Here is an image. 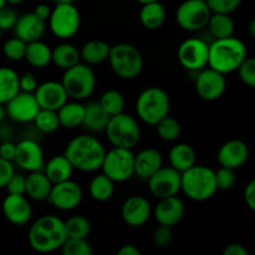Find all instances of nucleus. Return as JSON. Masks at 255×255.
Returning a JSON list of instances; mask_svg holds the SVG:
<instances>
[{
  "label": "nucleus",
  "mask_w": 255,
  "mask_h": 255,
  "mask_svg": "<svg viewBox=\"0 0 255 255\" xmlns=\"http://www.w3.org/2000/svg\"><path fill=\"white\" fill-rule=\"evenodd\" d=\"M162 166L163 158L156 148H144L134 156V174L142 179H148Z\"/></svg>",
  "instance_id": "b1692460"
},
{
  "label": "nucleus",
  "mask_w": 255,
  "mask_h": 255,
  "mask_svg": "<svg viewBox=\"0 0 255 255\" xmlns=\"http://www.w3.org/2000/svg\"><path fill=\"white\" fill-rule=\"evenodd\" d=\"M152 207L148 199L143 196H131L121 207L122 221L132 228H139L149 221Z\"/></svg>",
  "instance_id": "a211bd4d"
},
{
  "label": "nucleus",
  "mask_w": 255,
  "mask_h": 255,
  "mask_svg": "<svg viewBox=\"0 0 255 255\" xmlns=\"http://www.w3.org/2000/svg\"><path fill=\"white\" fill-rule=\"evenodd\" d=\"M110 45L102 40H90L82 45L80 57L87 65H99L106 61L109 57Z\"/></svg>",
  "instance_id": "c756f323"
},
{
  "label": "nucleus",
  "mask_w": 255,
  "mask_h": 255,
  "mask_svg": "<svg viewBox=\"0 0 255 255\" xmlns=\"http://www.w3.org/2000/svg\"><path fill=\"white\" fill-rule=\"evenodd\" d=\"M6 5V2H5V0H0V9H1L2 6H5Z\"/></svg>",
  "instance_id": "0e129e2a"
},
{
  "label": "nucleus",
  "mask_w": 255,
  "mask_h": 255,
  "mask_svg": "<svg viewBox=\"0 0 255 255\" xmlns=\"http://www.w3.org/2000/svg\"><path fill=\"white\" fill-rule=\"evenodd\" d=\"M243 0H206L212 12H224L231 14L238 9Z\"/></svg>",
  "instance_id": "a18cd8bd"
},
{
  "label": "nucleus",
  "mask_w": 255,
  "mask_h": 255,
  "mask_svg": "<svg viewBox=\"0 0 255 255\" xmlns=\"http://www.w3.org/2000/svg\"><path fill=\"white\" fill-rule=\"evenodd\" d=\"M22 1H24V0H5V2L9 5H19L21 4Z\"/></svg>",
  "instance_id": "052dcab7"
},
{
  "label": "nucleus",
  "mask_w": 255,
  "mask_h": 255,
  "mask_svg": "<svg viewBox=\"0 0 255 255\" xmlns=\"http://www.w3.org/2000/svg\"><path fill=\"white\" fill-rule=\"evenodd\" d=\"M60 126L65 128H76L82 126L85 116V105L79 101H66L57 110Z\"/></svg>",
  "instance_id": "c85d7f7f"
},
{
  "label": "nucleus",
  "mask_w": 255,
  "mask_h": 255,
  "mask_svg": "<svg viewBox=\"0 0 255 255\" xmlns=\"http://www.w3.org/2000/svg\"><path fill=\"white\" fill-rule=\"evenodd\" d=\"M224 255H248V251L239 243H232L224 248Z\"/></svg>",
  "instance_id": "5fc2aeb1"
},
{
  "label": "nucleus",
  "mask_w": 255,
  "mask_h": 255,
  "mask_svg": "<svg viewBox=\"0 0 255 255\" xmlns=\"http://www.w3.org/2000/svg\"><path fill=\"white\" fill-rule=\"evenodd\" d=\"M54 208L62 212H69L77 208L82 201V189L79 183L71 181L59 182L52 184L51 191L46 199Z\"/></svg>",
  "instance_id": "ddd939ff"
},
{
  "label": "nucleus",
  "mask_w": 255,
  "mask_h": 255,
  "mask_svg": "<svg viewBox=\"0 0 255 255\" xmlns=\"http://www.w3.org/2000/svg\"><path fill=\"white\" fill-rule=\"evenodd\" d=\"M24 59L35 69H44L51 64V49L41 40L27 42Z\"/></svg>",
  "instance_id": "7c9ffc66"
},
{
  "label": "nucleus",
  "mask_w": 255,
  "mask_h": 255,
  "mask_svg": "<svg viewBox=\"0 0 255 255\" xmlns=\"http://www.w3.org/2000/svg\"><path fill=\"white\" fill-rule=\"evenodd\" d=\"M212 11L206 0H184L176 11L179 27L186 31H199L207 26Z\"/></svg>",
  "instance_id": "9b49d317"
},
{
  "label": "nucleus",
  "mask_w": 255,
  "mask_h": 255,
  "mask_svg": "<svg viewBox=\"0 0 255 255\" xmlns=\"http://www.w3.org/2000/svg\"><path fill=\"white\" fill-rule=\"evenodd\" d=\"M239 79L246 86L254 89L255 87V60L253 57H247L237 69Z\"/></svg>",
  "instance_id": "37998d69"
},
{
  "label": "nucleus",
  "mask_w": 255,
  "mask_h": 255,
  "mask_svg": "<svg viewBox=\"0 0 255 255\" xmlns=\"http://www.w3.org/2000/svg\"><path fill=\"white\" fill-rule=\"evenodd\" d=\"M34 95L40 109L54 110V111H57L69 100L61 81L42 82L37 85Z\"/></svg>",
  "instance_id": "412c9836"
},
{
  "label": "nucleus",
  "mask_w": 255,
  "mask_h": 255,
  "mask_svg": "<svg viewBox=\"0 0 255 255\" xmlns=\"http://www.w3.org/2000/svg\"><path fill=\"white\" fill-rule=\"evenodd\" d=\"M89 193L94 201H109L115 193V182L110 179L106 174H96L89 184Z\"/></svg>",
  "instance_id": "c9c22d12"
},
{
  "label": "nucleus",
  "mask_w": 255,
  "mask_h": 255,
  "mask_svg": "<svg viewBox=\"0 0 255 255\" xmlns=\"http://www.w3.org/2000/svg\"><path fill=\"white\" fill-rule=\"evenodd\" d=\"M0 35H1V30H0Z\"/></svg>",
  "instance_id": "69168bd1"
},
{
  "label": "nucleus",
  "mask_w": 255,
  "mask_h": 255,
  "mask_svg": "<svg viewBox=\"0 0 255 255\" xmlns=\"http://www.w3.org/2000/svg\"><path fill=\"white\" fill-rule=\"evenodd\" d=\"M154 126H156L159 138L166 142H174L181 136V124L178 122V120L168 116V115L163 117L159 122H157Z\"/></svg>",
  "instance_id": "4c0bfd02"
},
{
  "label": "nucleus",
  "mask_w": 255,
  "mask_h": 255,
  "mask_svg": "<svg viewBox=\"0 0 255 255\" xmlns=\"http://www.w3.org/2000/svg\"><path fill=\"white\" fill-rule=\"evenodd\" d=\"M67 239L65 222L52 214L39 217L29 229L30 247L39 253H51L61 248Z\"/></svg>",
  "instance_id": "f03ea898"
},
{
  "label": "nucleus",
  "mask_w": 255,
  "mask_h": 255,
  "mask_svg": "<svg viewBox=\"0 0 255 255\" xmlns=\"http://www.w3.org/2000/svg\"><path fill=\"white\" fill-rule=\"evenodd\" d=\"M99 104L106 111V114L111 117L124 112L126 102H125L124 95L120 91H117V90H107L101 95Z\"/></svg>",
  "instance_id": "e433bc0d"
},
{
  "label": "nucleus",
  "mask_w": 255,
  "mask_h": 255,
  "mask_svg": "<svg viewBox=\"0 0 255 255\" xmlns=\"http://www.w3.org/2000/svg\"><path fill=\"white\" fill-rule=\"evenodd\" d=\"M207 27L214 39H224V37L233 36L236 24L231 14L224 12H212L208 20Z\"/></svg>",
  "instance_id": "473e14b6"
},
{
  "label": "nucleus",
  "mask_w": 255,
  "mask_h": 255,
  "mask_svg": "<svg viewBox=\"0 0 255 255\" xmlns=\"http://www.w3.org/2000/svg\"><path fill=\"white\" fill-rule=\"evenodd\" d=\"M249 30H251V36H254L255 35V21L252 20L251 24H249Z\"/></svg>",
  "instance_id": "bf43d9fd"
},
{
  "label": "nucleus",
  "mask_w": 255,
  "mask_h": 255,
  "mask_svg": "<svg viewBox=\"0 0 255 255\" xmlns=\"http://www.w3.org/2000/svg\"><path fill=\"white\" fill-rule=\"evenodd\" d=\"M227 89L226 75L211 69H202L196 77V91L204 101H216L221 99Z\"/></svg>",
  "instance_id": "2eb2a0df"
},
{
  "label": "nucleus",
  "mask_w": 255,
  "mask_h": 255,
  "mask_svg": "<svg viewBox=\"0 0 255 255\" xmlns=\"http://www.w3.org/2000/svg\"><path fill=\"white\" fill-rule=\"evenodd\" d=\"M65 231L67 238L87 239L91 233V223L86 217L74 216L65 222Z\"/></svg>",
  "instance_id": "58836bf2"
},
{
  "label": "nucleus",
  "mask_w": 255,
  "mask_h": 255,
  "mask_svg": "<svg viewBox=\"0 0 255 255\" xmlns=\"http://www.w3.org/2000/svg\"><path fill=\"white\" fill-rule=\"evenodd\" d=\"M37 80L35 77V75L32 72L26 71L24 74L19 75V87H20V91L22 92H32L36 90L37 87Z\"/></svg>",
  "instance_id": "8fccbe9b"
},
{
  "label": "nucleus",
  "mask_w": 255,
  "mask_h": 255,
  "mask_svg": "<svg viewBox=\"0 0 255 255\" xmlns=\"http://www.w3.org/2000/svg\"><path fill=\"white\" fill-rule=\"evenodd\" d=\"M32 12H34V14L36 15L40 20H42V21L46 22L47 19H49V16H50V12H51V9H50V6L47 4H39V5H36V7H35L34 11Z\"/></svg>",
  "instance_id": "6e6d98bb"
},
{
  "label": "nucleus",
  "mask_w": 255,
  "mask_h": 255,
  "mask_svg": "<svg viewBox=\"0 0 255 255\" xmlns=\"http://www.w3.org/2000/svg\"><path fill=\"white\" fill-rule=\"evenodd\" d=\"M173 233H172L171 227L158 226L153 232V243L158 248H167L172 243Z\"/></svg>",
  "instance_id": "de8ad7c7"
},
{
  "label": "nucleus",
  "mask_w": 255,
  "mask_h": 255,
  "mask_svg": "<svg viewBox=\"0 0 255 255\" xmlns=\"http://www.w3.org/2000/svg\"><path fill=\"white\" fill-rule=\"evenodd\" d=\"M64 71L61 84L67 96L76 101H81L89 99L94 94L96 87V75L90 65L77 62Z\"/></svg>",
  "instance_id": "0eeeda50"
},
{
  "label": "nucleus",
  "mask_w": 255,
  "mask_h": 255,
  "mask_svg": "<svg viewBox=\"0 0 255 255\" xmlns=\"http://www.w3.org/2000/svg\"><path fill=\"white\" fill-rule=\"evenodd\" d=\"M171 100L161 87L152 86L143 90L136 100V114L138 119L149 126H154L169 114Z\"/></svg>",
  "instance_id": "39448f33"
},
{
  "label": "nucleus",
  "mask_w": 255,
  "mask_h": 255,
  "mask_svg": "<svg viewBox=\"0 0 255 255\" xmlns=\"http://www.w3.org/2000/svg\"><path fill=\"white\" fill-rule=\"evenodd\" d=\"M32 122L35 124L36 128L42 133H52L60 127L59 116L57 112L54 110L40 109L36 116L34 117Z\"/></svg>",
  "instance_id": "ea45409f"
},
{
  "label": "nucleus",
  "mask_w": 255,
  "mask_h": 255,
  "mask_svg": "<svg viewBox=\"0 0 255 255\" xmlns=\"http://www.w3.org/2000/svg\"><path fill=\"white\" fill-rule=\"evenodd\" d=\"M102 173L115 183H124L134 176V154L132 149L114 147L106 151L102 162Z\"/></svg>",
  "instance_id": "9d476101"
},
{
  "label": "nucleus",
  "mask_w": 255,
  "mask_h": 255,
  "mask_svg": "<svg viewBox=\"0 0 255 255\" xmlns=\"http://www.w3.org/2000/svg\"><path fill=\"white\" fill-rule=\"evenodd\" d=\"M19 91V74L10 67H0V104L5 105Z\"/></svg>",
  "instance_id": "f704fd0d"
},
{
  "label": "nucleus",
  "mask_w": 255,
  "mask_h": 255,
  "mask_svg": "<svg viewBox=\"0 0 255 255\" xmlns=\"http://www.w3.org/2000/svg\"><path fill=\"white\" fill-rule=\"evenodd\" d=\"M214 176H216L217 189L229 191L236 184L237 178L236 173H234V169L227 168V167H221L217 172L214 171Z\"/></svg>",
  "instance_id": "c03bdc74"
},
{
  "label": "nucleus",
  "mask_w": 255,
  "mask_h": 255,
  "mask_svg": "<svg viewBox=\"0 0 255 255\" xmlns=\"http://www.w3.org/2000/svg\"><path fill=\"white\" fill-rule=\"evenodd\" d=\"M117 255H141V251L133 244H125L117 251Z\"/></svg>",
  "instance_id": "4d7b16f0"
},
{
  "label": "nucleus",
  "mask_w": 255,
  "mask_h": 255,
  "mask_svg": "<svg viewBox=\"0 0 255 255\" xmlns=\"http://www.w3.org/2000/svg\"><path fill=\"white\" fill-rule=\"evenodd\" d=\"M181 191L192 201L203 202L212 198L217 189L214 171L207 166H192L181 173Z\"/></svg>",
  "instance_id": "20e7f679"
},
{
  "label": "nucleus",
  "mask_w": 255,
  "mask_h": 255,
  "mask_svg": "<svg viewBox=\"0 0 255 255\" xmlns=\"http://www.w3.org/2000/svg\"><path fill=\"white\" fill-rule=\"evenodd\" d=\"M72 172H74V167L71 166L69 159L64 154L51 157L46 162V164H44V173L46 174L52 184L70 179Z\"/></svg>",
  "instance_id": "cd10ccee"
},
{
  "label": "nucleus",
  "mask_w": 255,
  "mask_h": 255,
  "mask_svg": "<svg viewBox=\"0 0 255 255\" xmlns=\"http://www.w3.org/2000/svg\"><path fill=\"white\" fill-rule=\"evenodd\" d=\"M55 4H66V2H74V0H54Z\"/></svg>",
  "instance_id": "680f3d73"
},
{
  "label": "nucleus",
  "mask_w": 255,
  "mask_h": 255,
  "mask_svg": "<svg viewBox=\"0 0 255 255\" xmlns=\"http://www.w3.org/2000/svg\"><path fill=\"white\" fill-rule=\"evenodd\" d=\"M17 17L19 16L12 7L6 6V5L2 6L0 9V30L1 32L14 29Z\"/></svg>",
  "instance_id": "49530a36"
},
{
  "label": "nucleus",
  "mask_w": 255,
  "mask_h": 255,
  "mask_svg": "<svg viewBox=\"0 0 255 255\" xmlns=\"http://www.w3.org/2000/svg\"><path fill=\"white\" fill-rule=\"evenodd\" d=\"M196 151L188 143H176L168 154L169 166L178 172H184L196 164Z\"/></svg>",
  "instance_id": "a878e982"
},
{
  "label": "nucleus",
  "mask_w": 255,
  "mask_h": 255,
  "mask_svg": "<svg viewBox=\"0 0 255 255\" xmlns=\"http://www.w3.org/2000/svg\"><path fill=\"white\" fill-rule=\"evenodd\" d=\"M14 172L15 169L11 162L0 157V189L5 188L7 181H9V178L12 176Z\"/></svg>",
  "instance_id": "3c124183"
},
{
  "label": "nucleus",
  "mask_w": 255,
  "mask_h": 255,
  "mask_svg": "<svg viewBox=\"0 0 255 255\" xmlns=\"http://www.w3.org/2000/svg\"><path fill=\"white\" fill-rule=\"evenodd\" d=\"M217 158L221 167L236 171L247 163L249 158V148L246 142L241 139H229L221 146Z\"/></svg>",
  "instance_id": "4be33fe9"
},
{
  "label": "nucleus",
  "mask_w": 255,
  "mask_h": 255,
  "mask_svg": "<svg viewBox=\"0 0 255 255\" xmlns=\"http://www.w3.org/2000/svg\"><path fill=\"white\" fill-rule=\"evenodd\" d=\"M5 188L9 194H25V176L14 172Z\"/></svg>",
  "instance_id": "09e8293b"
},
{
  "label": "nucleus",
  "mask_w": 255,
  "mask_h": 255,
  "mask_svg": "<svg viewBox=\"0 0 255 255\" xmlns=\"http://www.w3.org/2000/svg\"><path fill=\"white\" fill-rule=\"evenodd\" d=\"M147 181L149 192L158 199L177 196L181 192V172L171 166H162Z\"/></svg>",
  "instance_id": "4468645a"
},
{
  "label": "nucleus",
  "mask_w": 255,
  "mask_h": 255,
  "mask_svg": "<svg viewBox=\"0 0 255 255\" xmlns=\"http://www.w3.org/2000/svg\"><path fill=\"white\" fill-rule=\"evenodd\" d=\"M50 31L61 40L71 39L81 26V15L74 2L56 4L47 19Z\"/></svg>",
  "instance_id": "1a4fd4ad"
},
{
  "label": "nucleus",
  "mask_w": 255,
  "mask_h": 255,
  "mask_svg": "<svg viewBox=\"0 0 255 255\" xmlns=\"http://www.w3.org/2000/svg\"><path fill=\"white\" fill-rule=\"evenodd\" d=\"M5 219L12 226L21 227L29 223L32 217V207L25 194H9L1 204Z\"/></svg>",
  "instance_id": "6ab92c4d"
},
{
  "label": "nucleus",
  "mask_w": 255,
  "mask_h": 255,
  "mask_svg": "<svg viewBox=\"0 0 255 255\" xmlns=\"http://www.w3.org/2000/svg\"><path fill=\"white\" fill-rule=\"evenodd\" d=\"M244 202L251 211H255V181L249 182L244 189Z\"/></svg>",
  "instance_id": "864d4df0"
},
{
  "label": "nucleus",
  "mask_w": 255,
  "mask_h": 255,
  "mask_svg": "<svg viewBox=\"0 0 255 255\" xmlns=\"http://www.w3.org/2000/svg\"><path fill=\"white\" fill-rule=\"evenodd\" d=\"M25 51H26V42L16 36L6 40L2 45V54L11 61H20L24 59Z\"/></svg>",
  "instance_id": "a19ab883"
},
{
  "label": "nucleus",
  "mask_w": 255,
  "mask_h": 255,
  "mask_svg": "<svg viewBox=\"0 0 255 255\" xmlns=\"http://www.w3.org/2000/svg\"><path fill=\"white\" fill-rule=\"evenodd\" d=\"M186 212L183 201L177 196L159 198L156 208L153 209V217L159 226L174 227L182 221Z\"/></svg>",
  "instance_id": "aec40b11"
},
{
  "label": "nucleus",
  "mask_w": 255,
  "mask_h": 255,
  "mask_svg": "<svg viewBox=\"0 0 255 255\" xmlns=\"http://www.w3.org/2000/svg\"><path fill=\"white\" fill-rule=\"evenodd\" d=\"M107 60L112 71L124 80L136 79L143 69L141 51L128 42H119L110 47Z\"/></svg>",
  "instance_id": "423d86ee"
},
{
  "label": "nucleus",
  "mask_w": 255,
  "mask_h": 255,
  "mask_svg": "<svg viewBox=\"0 0 255 255\" xmlns=\"http://www.w3.org/2000/svg\"><path fill=\"white\" fill-rule=\"evenodd\" d=\"M5 114L15 122L26 124L31 122L40 110L35 95L32 92L19 91L11 100L4 105Z\"/></svg>",
  "instance_id": "dca6fc26"
},
{
  "label": "nucleus",
  "mask_w": 255,
  "mask_h": 255,
  "mask_svg": "<svg viewBox=\"0 0 255 255\" xmlns=\"http://www.w3.org/2000/svg\"><path fill=\"white\" fill-rule=\"evenodd\" d=\"M14 162L25 172L41 171L45 164L44 151L34 139H21L16 143Z\"/></svg>",
  "instance_id": "f3484780"
},
{
  "label": "nucleus",
  "mask_w": 255,
  "mask_h": 255,
  "mask_svg": "<svg viewBox=\"0 0 255 255\" xmlns=\"http://www.w3.org/2000/svg\"><path fill=\"white\" fill-rule=\"evenodd\" d=\"M134 1L139 2V4H146V2H151V1H156V0H134Z\"/></svg>",
  "instance_id": "e2e57ef3"
},
{
  "label": "nucleus",
  "mask_w": 255,
  "mask_h": 255,
  "mask_svg": "<svg viewBox=\"0 0 255 255\" xmlns=\"http://www.w3.org/2000/svg\"><path fill=\"white\" fill-rule=\"evenodd\" d=\"M105 132L114 147L132 149L141 138V128L137 120L125 112L110 117Z\"/></svg>",
  "instance_id": "6e6552de"
},
{
  "label": "nucleus",
  "mask_w": 255,
  "mask_h": 255,
  "mask_svg": "<svg viewBox=\"0 0 255 255\" xmlns=\"http://www.w3.org/2000/svg\"><path fill=\"white\" fill-rule=\"evenodd\" d=\"M248 57V49L236 36L214 39L208 45V65L211 69L227 75L237 71L239 65Z\"/></svg>",
  "instance_id": "7ed1b4c3"
},
{
  "label": "nucleus",
  "mask_w": 255,
  "mask_h": 255,
  "mask_svg": "<svg viewBox=\"0 0 255 255\" xmlns=\"http://www.w3.org/2000/svg\"><path fill=\"white\" fill-rule=\"evenodd\" d=\"M106 148L96 137L79 134L67 143L64 156L74 169L81 172H96L101 169Z\"/></svg>",
  "instance_id": "f257e3e1"
},
{
  "label": "nucleus",
  "mask_w": 255,
  "mask_h": 255,
  "mask_svg": "<svg viewBox=\"0 0 255 255\" xmlns=\"http://www.w3.org/2000/svg\"><path fill=\"white\" fill-rule=\"evenodd\" d=\"M5 106L2 104H0V124H1L2 122V120H4V117H5Z\"/></svg>",
  "instance_id": "13d9d810"
},
{
  "label": "nucleus",
  "mask_w": 255,
  "mask_h": 255,
  "mask_svg": "<svg viewBox=\"0 0 255 255\" xmlns=\"http://www.w3.org/2000/svg\"><path fill=\"white\" fill-rule=\"evenodd\" d=\"M52 183L41 171L29 172L25 177V194L34 201H46Z\"/></svg>",
  "instance_id": "393cba45"
},
{
  "label": "nucleus",
  "mask_w": 255,
  "mask_h": 255,
  "mask_svg": "<svg viewBox=\"0 0 255 255\" xmlns=\"http://www.w3.org/2000/svg\"><path fill=\"white\" fill-rule=\"evenodd\" d=\"M61 253L64 255H91L92 248L86 239L67 238L61 246Z\"/></svg>",
  "instance_id": "79ce46f5"
},
{
  "label": "nucleus",
  "mask_w": 255,
  "mask_h": 255,
  "mask_svg": "<svg viewBox=\"0 0 255 255\" xmlns=\"http://www.w3.org/2000/svg\"><path fill=\"white\" fill-rule=\"evenodd\" d=\"M15 149H16V143L9 141V139L2 141L1 143H0V157L6 159V161L12 162L14 161Z\"/></svg>",
  "instance_id": "603ef678"
},
{
  "label": "nucleus",
  "mask_w": 255,
  "mask_h": 255,
  "mask_svg": "<svg viewBox=\"0 0 255 255\" xmlns=\"http://www.w3.org/2000/svg\"><path fill=\"white\" fill-rule=\"evenodd\" d=\"M45 21L40 20L34 12H26L17 17L16 24L14 26L15 36L21 39L22 41L31 42L41 40L45 34Z\"/></svg>",
  "instance_id": "5701e85b"
},
{
  "label": "nucleus",
  "mask_w": 255,
  "mask_h": 255,
  "mask_svg": "<svg viewBox=\"0 0 255 255\" xmlns=\"http://www.w3.org/2000/svg\"><path fill=\"white\" fill-rule=\"evenodd\" d=\"M80 61H81L80 50H77L74 45L62 42L51 49V62L56 65L59 69L66 70Z\"/></svg>",
  "instance_id": "72a5a7b5"
},
{
  "label": "nucleus",
  "mask_w": 255,
  "mask_h": 255,
  "mask_svg": "<svg viewBox=\"0 0 255 255\" xmlns=\"http://www.w3.org/2000/svg\"><path fill=\"white\" fill-rule=\"evenodd\" d=\"M177 57L189 71H199L208 65V44L198 37H189L179 45Z\"/></svg>",
  "instance_id": "f8f14e48"
},
{
  "label": "nucleus",
  "mask_w": 255,
  "mask_h": 255,
  "mask_svg": "<svg viewBox=\"0 0 255 255\" xmlns=\"http://www.w3.org/2000/svg\"><path fill=\"white\" fill-rule=\"evenodd\" d=\"M166 9L158 0L142 4L139 10V21L148 30L159 29L166 21Z\"/></svg>",
  "instance_id": "bb28decb"
},
{
  "label": "nucleus",
  "mask_w": 255,
  "mask_h": 255,
  "mask_svg": "<svg viewBox=\"0 0 255 255\" xmlns=\"http://www.w3.org/2000/svg\"><path fill=\"white\" fill-rule=\"evenodd\" d=\"M110 116L104 109L100 106L99 102H90L85 105V116L82 126L91 132L105 131L109 122Z\"/></svg>",
  "instance_id": "2f4dec72"
}]
</instances>
